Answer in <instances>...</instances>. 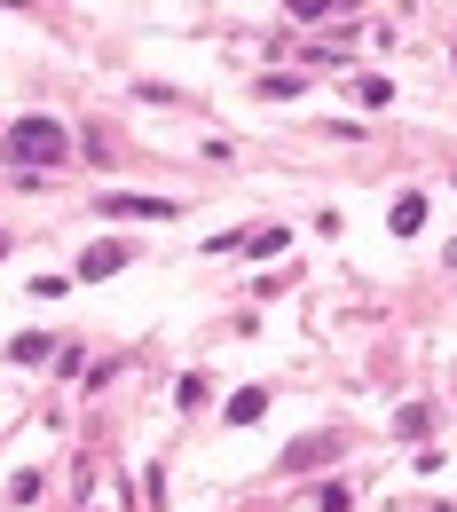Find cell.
<instances>
[{"label":"cell","instance_id":"1","mask_svg":"<svg viewBox=\"0 0 457 512\" xmlns=\"http://www.w3.org/2000/svg\"><path fill=\"white\" fill-rule=\"evenodd\" d=\"M8 158H16V166H64L71 134L56 127V119H16V127H8Z\"/></svg>","mask_w":457,"mask_h":512},{"label":"cell","instance_id":"2","mask_svg":"<svg viewBox=\"0 0 457 512\" xmlns=\"http://www.w3.org/2000/svg\"><path fill=\"white\" fill-rule=\"evenodd\" d=\"M95 213H103V221H174L182 205H174V197H134V190H111L103 205H95Z\"/></svg>","mask_w":457,"mask_h":512},{"label":"cell","instance_id":"3","mask_svg":"<svg viewBox=\"0 0 457 512\" xmlns=\"http://www.w3.org/2000/svg\"><path fill=\"white\" fill-rule=\"evenodd\" d=\"M119 268H127V245H95V253H79V284H103Z\"/></svg>","mask_w":457,"mask_h":512},{"label":"cell","instance_id":"4","mask_svg":"<svg viewBox=\"0 0 457 512\" xmlns=\"http://www.w3.org/2000/svg\"><path fill=\"white\" fill-rule=\"evenodd\" d=\"M387 221H394V237H418V221H426V197H418V190H402V197L387 205Z\"/></svg>","mask_w":457,"mask_h":512},{"label":"cell","instance_id":"5","mask_svg":"<svg viewBox=\"0 0 457 512\" xmlns=\"http://www.w3.org/2000/svg\"><path fill=\"white\" fill-rule=\"evenodd\" d=\"M268 410V386H237V402H229V426H253Z\"/></svg>","mask_w":457,"mask_h":512},{"label":"cell","instance_id":"6","mask_svg":"<svg viewBox=\"0 0 457 512\" xmlns=\"http://www.w3.org/2000/svg\"><path fill=\"white\" fill-rule=\"evenodd\" d=\"M48 355H56V339H48V331H24V339L8 347V363H48Z\"/></svg>","mask_w":457,"mask_h":512},{"label":"cell","instance_id":"7","mask_svg":"<svg viewBox=\"0 0 457 512\" xmlns=\"http://www.w3.org/2000/svg\"><path fill=\"white\" fill-rule=\"evenodd\" d=\"M394 426H402V434H426V426H434V402H410V410H402Z\"/></svg>","mask_w":457,"mask_h":512},{"label":"cell","instance_id":"8","mask_svg":"<svg viewBox=\"0 0 457 512\" xmlns=\"http://www.w3.org/2000/svg\"><path fill=\"white\" fill-rule=\"evenodd\" d=\"M174 402H182V410H197V402H205V379H197V371H182V386H174Z\"/></svg>","mask_w":457,"mask_h":512},{"label":"cell","instance_id":"9","mask_svg":"<svg viewBox=\"0 0 457 512\" xmlns=\"http://www.w3.org/2000/svg\"><path fill=\"white\" fill-rule=\"evenodd\" d=\"M347 505H355V497H347V489H339V481H331L324 497H316V512H347Z\"/></svg>","mask_w":457,"mask_h":512}]
</instances>
